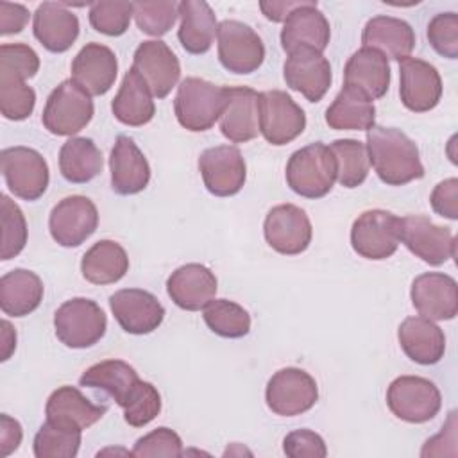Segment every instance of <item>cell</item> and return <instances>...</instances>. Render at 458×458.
<instances>
[{
  "instance_id": "54",
  "label": "cell",
  "mask_w": 458,
  "mask_h": 458,
  "mask_svg": "<svg viewBox=\"0 0 458 458\" xmlns=\"http://www.w3.org/2000/svg\"><path fill=\"white\" fill-rule=\"evenodd\" d=\"M2 361H5L16 349V333L7 320H2Z\"/></svg>"
},
{
  "instance_id": "11",
  "label": "cell",
  "mask_w": 458,
  "mask_h": 458,
  "mask_svg": "<svg viewBox=\"0 0 458 458\" xmlns=\"http://www.w3.org/2000/svg\"><path fill=\"white\" fill-rule=\"evenodd\" d=\"M399 242L424 263L438 267L456 254V242L449 227L433 224L424 215L399 218Z\"/></svg>"
},
{
  "instance_id": "4",
  "label": "cell",
  "mask_w": 458,
  "mask_h": 458,
  "mask_svg": "<svg viewBox=\"0 0 458 458\" xmlns=\"http://www.w3.org/2000/svg\"><path fill=\"white\" fill-rule=\"evenodd\" d=\"M93 118L91 95L73 79L63 81L47 98L41 122L55 136H73Z\"/></svg>"
},
{
  "instance_id": "16",
  "label": "cell",
  "mask_w": 458,
  "mask_h": 458,
  "mask_svg": "<svg viewBox=\"0 0 458 458\" xmlns=\"http://www.w3.org/2000/svg\"><path fill=\"white\" fill-rule=\"evenodd\" d=\"M109 308L125 333L148 335L157 329L165 318V308L147 290L123 288L109 297Z\"/></svg>"
},
{
  "instance_id": "44",
  "label": "cell",
  "mask_w": 458,
  "mask_h": 458,
  "mask_svg": "<svg viewBox=\"0 0 458 458\" xmlns=\"http://www.w3.org/2000/svg\"><path fill=\"white\" fill-rule=\"evenodd\" d=\"M120 408L123 410V419L129 426L143 428L159 415L161 395L152 383L140 379Z\"/></svg>"
},
{
  "instance_id": "52",
  "label": "cell",
  "mask_w": 458,
  "mask_h": 458,
  "mask_svg": "<svg viewBox=\"0 0 458 458\" xmlns=\"http://www.w3.org/2000/svg\"><path fill=\"white\" fill-rule=\"evenodd\" d=\"M21 426L7 413L0 415V454L9 456L21 442Z\"/></svg>"
},
{
  "instance_id": "12",
  "label": "cell",
  "mask_w": 458,
  "mask_h": 458,
  "mask_svg": "<svg viewBox=\"0 0 458 458\" xmlns=\"http://www.w3.org/2000/svg\"><path fill=\"white\" fill-rule=\"evenodd\" d=\"M218 59L233 73H252L265 59V45L249 25L238 20H224L216 29Z\"/></svg>"
},
{
  "instance_id": "35",
  "label": "cell",
  "mask_w": 458,
  "mask_h": 458,
  "mask_svg": "<svg viewBox=\"0 0 458 458\" xmlns=\"http://www.w3.org/2000/svg\"><path fill=\"white\" fill-rule=\"evenodd\" d=\"M138 381V372L123 360H104L86 369L79 377L81 386L104 390L116 401L118 406L127 401Z\"/></svg>"
},
{
  "instance_id": "22",
  "label": "cell",
  "mask_w": 458,
  "mask_h": 458,
  "mask_svg": "<svg viewBox=\"0 0 458 458\" xmlns=\"http://www.w3.org/2000/svg\"><path fill=\"white\" fill-rule=\"evenodd\" d=\"M118 61L114 52L100 43H86L72 61V79L89 95H104L114 84Z\"/></svg>"
},
{
  "instance_id": "46",
  "label": "cell",
  "mask_w": 458,
  "mask_h": 458,
  "mask_svg": "<svg viewBox=\"0 0 458 458\" xmlns=\"http://www.w3.org/2000/svg\"><path fill=\"white\" fill-rule=\"evenodd\" d=\"M39 70L38 54L25 43H4L0 47V73L14 75L23 81Z\"/></svg>"
},
{
  "instance_id": "23",
  "label": "cell",
  "mask_w": 458,
  "mask_h": 458,
  "mask_svg": "<svg viewBox=\"0 0 458 458\" xmlns=\"http://www.w3.org/2000/svg\"><path fill=\"white\" fill-rule=\"evenodd\" d=\"M111 188L118 195H136L150 181V166L132 138L118 136L109 156Z\"/></svg>"
},
{
  "instance_id": "37",
  "label": "cell",
  "mask_w": 458,
  "mask_h": 458,
  "mask_svg": "<svg viewBox=\"0 0 458 458\" xmlns=\"http://www.w3.org/2000/svg\"><path fill=\"white\" fill-rule=\"evenodd\" d=\"M61 175L73 182L84 184L102 172V154L89 138H70L59 150Z\"/></svg>"
},
{
  "instance_id": "38",
  "label": "cell",
  "mask_w": 458,
  "mask_h": 458,
  "mask_svg": "<svg viewBox=\"0 0 458 458\" xmlns=\"http://www.w3.org/2000/svg\"><path fill=\"white\" fill-rule=\"evenodd\" d=\"M336 165V181L344 188L360 186L369 175V154L365 143L358 140H336L329 145Z\"/></svg>"
},
{
  "instance_id": "1",
  "label": "cell",
  "mask_w": 458,
  "mask_h": 458,
  "mask_svg": "<svg viewBox=\"0 0 458 458\" xmlns=\"http://www.w3.org/2000/svg\"><path fill=\"white\" fill-rule=\"evenodd\" d=\"M369 163L388 186H403L424 175L417 145L399 129L372 125L367 131Z\"/></svg>"
},
{
  "instance_id": "19",
  "label": "cell",
  "mask_w": 458,
  "mask_h": 458,
  "mask_svg": "<svg viewBox=\"0 0 458 458\" xmlns=\"http://www.w3.org/2000/svg\"><path fill=\"white\" fill-rule=\"evenodd\" d=\"M329 38L331 29L327 18L317 9V2L308 0L286 16L281 29V45L288 55L304 48L322 54Z\"/></svg>"
},
{
  "instance_id": "31",
  "label": "cell",
  "mask_w": 458,
  "mask_h": 458,
  "mask_svg": "<svg viewBox=\"0 0 458 458\" xmlns=\"http://www.w3.org/2000/svg\"><path fill=\"white\" fill-rule=\"evenodd\" d=\"M181 27L177 38L188 54H206L216 36V16L204 0H182L179 4Z\"/></svg>"
},
{
  "instance_id": "48",
  "label": "cell",
  "mask_w": 458,
  "mask_h": 458,
  "mask_svg": "<svg viewBox=\"0 0 458 458\" xmlns=\"http://www.w3.org/2000/svg\"><path fill=\"white\" fill-rule=\"evenodd\" d=\"M132 456L138 458H156V456H181L182 454V440L170 428H157L148 435L136 440Z\"/></svg>"
},
{
  "instance_id": "13",
  "label": "cell",
  "mask_w": 458,
  "mask_h": 458,
  "mask_svg": "<svg viewBox=\"0 0 458 458\" xmlns=\"http://www.w3.org/2000/svg\"><path fill=\"white\" fill-rule=\"evenodd\" d=\"M98 225L97 206L84 195H72L59 200L48 218V229L61 247H79Z\"/></svg>"
},
{
  "instance_id": "21",
  "label": "cell",
  "mask_w": 458,
  "mask_h": 458,
  "mask_svg": "<svg viewBox=\"0 0 458 458\" xmlns=\"http://www.w3.org/2000/svg\"><path fill=\"white\" fill-rule=\"evenodd\" d=\"M284 82L310 102H318L331 86V64L315 50H297L288 55L283 66Z\"/></svg>"
},
{
  "instance_id": "2",
  "label": "cell",
  "mask_w": 458,
  "mask_h": 458,
  "mask_svg": "<svg viewBox=\"0 0 458 458\" xmlns=\"http://www.w3.org/2000/svg\"><path fill=\"white\" fill-rule=\"evenodd\" d=\"M286 184L306 199H320L336 181L335 157L327 145L315 141L295 150L286 163Z\"/></svg>"
},
{
  "instance_id": "7",
  "label": "cell",
  "mask_w": 458,
  "mask_h": 458,
  "mask_svg": "<svg viewBox=\"0 0 458 458\" xmlns=\"http://www.w3.org/2000/svg\"><path fill=\"white\" fill-rule=\"evenodd\" d=\"M2 174L9 191L23 200H38L48 186V165L30 147H7L0 154Z\"/></svg>"
},
{
  "instance_id": "8",
  "label": "cell",
  "mask_w": 458,
  "mask_h": 458,
  "mask_svg": "<svg viewBox=\"0 0 458 458\" xmlns=\"http://www.w3.org/2000/svg\"><path fill=\"white\" fill-rule=\"evenodd\" d=\"M318 388L315 379L302 369L286 367L277 370L267 383V406L281 417H295L315 406Z\"/></svg>"
},
{
  "instance_id": "50",
  "label": "cell",
  "mask_w": 458,
  "mask_h": 458,
  "mask_svg": "<svg viewBox=\"0 0 458 458\" xmlns=\"http://www.w3.org/2000/svg\"><path fill=\"white\" fill-rule=\"evenodd\" d=\"M431 208L449 220L458 218V179L451 177L438 182L431 193Z\"/></svg>"
},
{
  "instance_id": "43",
  "label": "cell",
  "mask_w": 458,
  "mask_h": 458,
  "mask_svg": "<svg viewBox=\"0 0 458 458\" xmlns=\"http://www.w3.org/2000/svg\"><path fill=\"white\" fill-rule=\"evenodd\" d=\"M0 220H2L0 259L7 261L23 250L27 243V222L21 209L7 195L0 197Z\"/></svg>"
},
{
  "instance_id": "49",
  "label": "cell",
  "mask_w": 458,
  "mask_h": 458,
  "mask_svg": "<svg viewBox=\"0 0 458 458\" xmlns=\"http://www.w3.org/2000/svg\"><path fill=\"white\" fill-rule=\"evenodd\" d=\"M283 451L290 458H324L327 447L324 438L311 429H295L283 440Z\"/></svg>"
},
{
  "instance_id": "15",
  "label": "cell",
  "mask_w": 458,
  "mask_h": 458,
  "mask_svg": "<svg viewBox=\"0 0 458 458\" xmlns=\"http://www.w3.org/2000/svg\"><path fill=\"white\" fill-rule=\"evenodd\" d=\"M199 172L206 190L216 197L236 195L247 177L245 159L240 148L233 145L206 148L199 157Z\"/></svg>"
},
{
  "instance_id": "30",
  "label": "cell",
  "mask_w": 458,
  "mask_h": 458,
  "mask_svg": "<svg viewBox=\"0 0 458 458\" xmlns=\"http://www.w3.org/2000/svg\"><path fill=\"white\" fill-rule=\"evenodd\" d=\"M361 43L367 48L379 50L385 57L403 61L410 57L415 47V32L410 23L394 16H374L367 21Z\"/></svg>"
},
{
  "instance_id": "29",
  "label": "cell",
  "mask_w": 458,
  "mask_h": 458,
  "mask_svg": "<svg viewBox=\"0 0 458 458\" xmlns=\"http://www.w3.org/2000/svg\"><path fill=\"white\" fill-rule=\"evenodd\" d=\"M32 30L48 52H66L79 36L77 16L57 2H43L34 13Z\"/></svg>"
},
{
  "instance_id": "25",
  "label": "cell",
  "mask_w": 458,
  "mask_h": 458,
  "mask_svg": "<svg viewBox=\"0 0 458 458\" xmlns=\"http://www.w3.org/2000/svg\"><path fill=\"white\" fill-rule=\"evenodd\" d=\"M166 292L181 310L199 311L215 299L216 277L200 263H186L170 274Z\"/></svg>"
},
{
  "instance_id": "51",
  "label": "cell",
  "mask_w": 458,
  "mask_h": 458,
  "mask_svg": "<svg viewBox=\"0 0 458 458\" xmlns=\"http://www.w3.org/2000/svg\"><path fill=\"white\" fill-rule=\"evenodd\" d=\"M29 21V9L21 4L0 2V34H18Z\"/></svg>"
},
{
  "instance_id": "47",
  "label": "cell",
  "mask_w": 458,
  "mask_h": 458,
  "mask_svg": "<svg viewBox=\"0 0 458 458\" xmlns=\"http://www.w3.org/2000/svg\"><path fill=\"white\" fill-rule=\"evenodd\" d=\"M429 45L447 59L458 57V14L438 13L428 23Z\"/></svg>"
},
{
  "instance_id": "9",
  "label": "cell",
  "mask_w": 458,
  "mask_h": 458,
  "mask_svg": "<svg viewBox=\"0 0 458 458\" xmlns=\"http://www.w3.org/2000/svg\"><path fill=\"white\" fill-rule=\"evenodd\" d=\"M258 111L259 132L276 147L293 141L306 127L304 111L286 91H261L258 98Z\"/></svg>"
},
{
  "instance_id": "40",
  "label": "cell",
  "mask_w": 458,
  "mask_h": 458,
  "mask_svg": "<svg viewBox=\"0 0 458 458\" xmlns=\"http://www.w3.org/2000/svg\"><path fill=\"white\" fill-rule=\"evenodd\" d=\"M81 447V431L45 422L34 437L36 458H73Z\"/></svg>"
},
{
  "instance_id": "20",
  "label": "cell",
  "mask_w": 458,
  "mask_h": 458,
  "mask_svg": "<svg viewBox=\"0 0 458 458\" xmlns=\"http://www.w3.org/2000/svg\"><path fill=\"white\" fill-rule=\"evenodd\" d=\"M411 302L420 317L451 320L458 313V284L442 272H424L411 283Z\"/></svg>"
},
{
  "instance_id": "3",
  "label": "cell",
  "mask_w": 458,
  "mask_h": 458,
  "mask_svg": "<svg viewBox=\"0 0 458 458\" xmlns=\"http://www.w3.org/2000/svg\"><path fill=\"white\" fill-rule=\"evenodd\" d=\"M227 88L216 86L209 81L199 77H186L177 86V95L174 100V111L177 122L191 131L202 132L220 120L225 107Z\"/></svg>"
},
{
  "instance_id": "5",
  "label": "cell",
  "mask_w": 458,
  "mask_h": 458,
  "mask_svg": "<svg viewBox=\"0 0 458 458\" xmlns=\"http://www.w3.org/2000/svg\"><path fill=\"white\" fill-rule=\"evenodd\" d=\"M54 327L61 344L70 349H86L104 336L107 318L95 301L73 297L57 308Z\"/></svg>"
},
{
  "instance_id": "41",
  "label": "cell",
  "mask_w": 458,
  "mask_h": 458,
  "mask_svg": "<svg viewBox=\"0 0 458 458\" xmlns=\"http://www.w3.org/2000/svg\"><path fill=\"white\" fill-rule=\"evenodd\" d=\"M36 106V91L14 75L0 73V111L7 120H25Z\"/></svg>"
},
{
  "instance_id": "10",
  "label": "cell",
  "mask_w": 458,
  "mask_h": 458,
  "mask_svg": "<svg viewBox=\"0 0 458 458\" xmlns=\"http://www.w3.org/2000/svg\"><path fill=\"white\" fill-rule=\"evenodd\" d=\"M399 216L385 209H369L358 215L351 227V245L367 259H386L399 247Z\"/></svg>"
},
{
  "instance_id": "18",
  "label": "cell",
  "mask_w": 458,
  "mask_h": 458,
  "mask_svg": "<svg viewBox=\"0 0 458 458\" xmlns=\"http://www.w3.org/2000/svg\"><path fill=\"white\" fill-rule=\"evenodd\" d=\"M399 95L406 109L426 113L442 97V79L433 64L417 57H406L399 64Z\"/></svg>"
},
{
  "instance_id": "17",
  "label": "cell",
  "mask_w": 458,
  "mask_h": 458,
  "mask_svg": "<svg viewBox=\"0 0 458 458\" xmlns=\"http://www.w3.org/2000/svg\"><path fill=\"white\" fill-rule=\"evenodd\" d=\"M132 68L140 73L152 97L156 98H165L177 84L181 75L177 55L165 41L159 39L143 41L134 50Z\"/></svg>"
},
{
  "instance_id": "36",
  "label": "cell",
  "mask_w": 458,
  "mask_h": 458,
  "mask_svg": "<svg viewBox=\"0 0 458 458\" xmlns=\"http://www.w3.org/2000/svg\"><path fill=\"white\" fill-rule=\"evenodd\" d=\"M376 107L358 89L344 86L326 111V123L336 131H369L374 125Z\"/></svg>"
},
{
  "instance_id": "33",
  "label": "cell",
  "mask_w": 458,
  "mask_h": 458,
  "mask_svg": "<svg viewBox=\"0 0 458 458\" xmlns=\"http://www.w3.org/2000/svg\"><path fill=\"white\" fill-rule=\"evenodd\" d=\"M111 109L118 122L131 127H141L154 118L156 106L152 93L134 68L123 75L122 86L113 98Z\"/></svg>"
},
{
  "instance_id": "28",
  "label": "cell",
  "mask_w": 458,
  "mask_h": 458,
  "mask_svg": "<svg viewBox=\"0 0 458 458\" xmlns=\"http://www.w3.org/2000/svg\"><path fill=\"white\" fill-rule=\"evenodd\" d=\"M399 344L404 354L419 365H435L444 358V331L426 317H408L397 329Z\"/></svg>"
},
{
  "instance_id": "14",
  "label": "cell",
  "mask_w": 458,
  "mask_h": 458,
  "mask_svg": "<svg viewBox=\"0 0 458 458\" xmlns=\"http://www.w3.org/2000/svg\"><path fill=\"white\" fill-rule=\"evenodd\" d=\"M263 234L274 250L279 254L295 256L308 249L313 229L304 209L295 204H279L267 213Z\"/></svg>"
},
{
  "instance_id": "26",
  "label": "cell",
  "mask_w": 458,
  "mask_h": 458,
  "mask_svg": "<svg viewBox=\"0 0 458 458\" xmlns=\"http://www.w3.org/2000/svg\"><path fill=\"white\" fill-rule=\"evenodd\" d=\"M259 93L247 86L227 88L225 107L220 114V131L233 143H245L259 132Z\"/></svg>"
},
{
  "instance_id": "39",
  "label": "cell",
  "mask_w": 458,
  "mask_h": 458,
  "mask_svg": "<svg viewBox=\"0 0 458 458\" xmlns=\"http://www.w3.org/2000/svg\"><path fill=\"white\" fill-rule=\"evenodd\" d=\"M206 326L222 338H242L250 331V315L238 302L227 299H213L204 310Z\"/></svg>"
},
{
  "instance_id": "24",
  "label": "cell",
  "mask_w": 458,
  "mask_h": 458,
  "mask_svg": "<svg viewBox=\"0 0 458 458\" xmlns=\"http://www.w3.org/2000/svg\"><path fill=\"white\" fill-rule=\"evenodd\" d=\"M107 406L91 403L79 388L64 385L50 394L45 406L47 420L68 429H86L104 417Z\"/></svg>"
},
{
  "instance_id": "53",
  "label": "cell",
  "mask_w": 458,
  "mask_h": 458,
  "mask_svg": "<svg viewBox=\"0 0 458 458\" xmlns=\"http://www.w3.org/2000/svg\"><path fill=\"white\" fill-rule=\"evenodd\" d=\"M306 2V0H304ZM304 2H259V7H261V11H263V14L268 18V20H272V21H284L286 20V16L293 11V9H297V7H301Z\"/></svg>"
},
{
  "instance_id": "32",
  "label": "cell",
  "mask_w": 458,
  "mask_h": 458,
  "mask_svg": "<svg viewBox=\"0 0 458 458\" xmlns=\"http://www.w3.org/2000/svg\"><path fill=\"white\" fill-rule=\"evenodd\" d=\"M43 301L39 276L27 268H14L0 277V308L9 317H25Z\"/></svg>"
},
{
  "instance_id": "42",
  "label": "cell",
  "mask_w": 458,
  "mask_h": 458,
  "mask_svg": "<svg viewBox=\"0 0 458 458\" xmlns=\"http://www.w3.org/2000/svg\"><path fill=\"white\" fill-rule=\"evenodd\" d=\"M132 11L141 32L148 36H163L174 27L179 16V4L174 0H143L132 2Z\"/></svg>"
},
{
  "instance_id": "34",
  "label": "cell",
  "mask_w": 458,
  "mask_h": 458,
  "mask_svg": "<svg viewBox=\"0 0 458 458\" xmlns=\"http://www.w3.org/2000/svg\"><path fill=\"white\" fill-rule=\"evenodd\" d=\"M129 270L125 249L113 240H100L86 250L81 261V272L93 284H111L120 281Z\"/></svg>"
},
{
  "instance_id": "45",
  "label": "cell",
  "mask_w": 458,
  "mask_h": 458,
  "mask_svg": "<svg viewBox=\"0 0 458 458\" xmlns=\"http://www.w3.org/2000/svg\"><path fill=\"white\" fill-rule=\"evenodd\" d=\"M132 14V2L100 0L89 5L91 27L106 36H122L129 29Z\"/></svg>"
},
{
  "instance_id": "27",
  "label": "cell",
  "mask_w": 458,
  "mask_h": 458,
  "mask_svg": "<svg viewBox=\"0 0 458 458\" xmlns=\"http://www.w3.org/2000/svg\"><path fill=\"white\" fill-rule=\"evenodd\" d=\"M344 86L358 89L370 100L381 98L390 86L388 59L379 50L361 47L344 68Z\"/></svg>"
},
{
  "instance_id": "6",
  "label": "cell",
  "mask_w": 458,
  "mask_h": 458,
  "mask_svg": "<svg viewBox=\"0 0 458 458\" xmlns=\"http://www.w3.org/2000/svg\"><path fill=\"white\" fill-rule=\"evenodd\" d=\"M386 404L397 419L422 424L440 411L442 395L437 385L426 377L399 376L386 390Z\"/></svg>"
}]
</instances>
